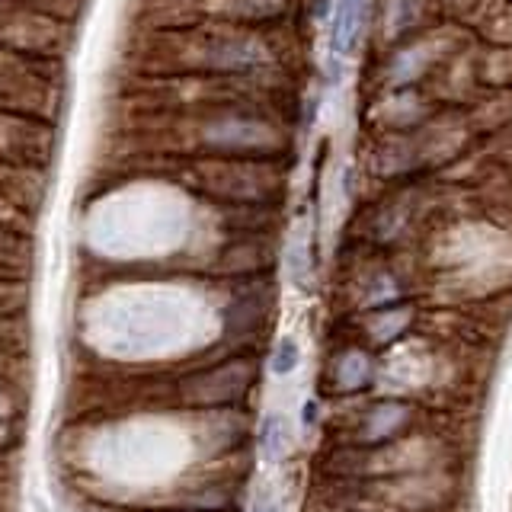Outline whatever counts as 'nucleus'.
Masks as SVG:
<instances>
[{
  "label": "nucleus",
  "mask_w": 512,
  "mask_h": 512,
  "mask_svg": "<svg viewBox=\"0 0 512 512\" xmlns=\"http://www.w3.org/2000/svg\"><path fill=\"white\" fill-rule=\"evenodd\" d=\"M362 7H365V0H336L333 4L330 52L336 58H346V55H352V48H356L359 29H362Z\"/></svg>",
  "instance_id": "obj_1"
},
{
  "label": "nucleus",
  "mask_w": 512,
  "mask_h": 512,
  "mask_svg": "<svg viewBox=\"0 0 512 512\" xmlns=\"http://www.w3.org/2000/svg\"><path fill=\"white\" fill-rule=\"evenodd\" d=\"M208 138L215 144H224V148H260L266 144V128L256 122H244V119H228L208 128Z\"/></svg>",
  "instance_id": "obj_2"
},
{
  "label": "nucleus",
  "mask_w": 512,
  "mask_h": 512,
  "mask_svg": "<svg viewBox=\"0 0 512 512\" xmlns=\"http://www.w3.org/2000/svg\"><path fill=\"white\" fill-rule=\"evenodd\" d=\"M288 452V426L279 413H269L260 429V455L266 461H279Z\"/></svg>",
  "instance_id": "obj_3"
},
{
  "label": "nucleus",
  "mask_w": 512,
  "mask_h": 512,
  "mask_svg": "<svg viewBox=\"0 0 512 512\" xmlns=\"http://www.w3.org/2000/svg\"><path fill=\"white\" fill-rule=\"evenodd\" d=\"M407 420V407L400 404H381L372 410V416H368L365 423V439L368 442H378V439H388L391 432Z\"/></svg>",
  "instance_id": "obj_4"
},
{
  "label": "nucleus",
  "mask_w": 512,
  "mask_h": 512,
  "mask_svg": "<svg viewBox=\"0 0 512 512\" xmlns=\"http://www.w3.org/2000/svg\"><path fill=\"white\" fill-rule=\"evenodd\" d=\"M368 372H372V365H368L365 352H346L340 365H336V384L343 391H356L368 381Z\"/></svg>",
  "instance_id": "obj_5"
},
{
  "label": "nucleus",
  "mask_w": 512,
  "mask_h": 512,
  "mask_svg": "<svg viewBox=\"0 0 512 512\" xmlns=\"http://www.w3.org/2000/svg\"><path fill=\"white\" fill-rule=\"evenodd\" d=\"M298 362H301V346H298V340H292V336L279 340L276 352H272V359H269L272 372H276V375H292L298 368Z\"/></svg>",
  "instance_id": "obj_6"
},
{
  "label": "nucleus",
  "mask_w": 512,
  "mask_h": 512,
  "mask_svg": "<svg viewBox=\"0 0 512 512\" xmlns=\"http://www.w3.org/2000/svg\"><path fill=\"white\" fill-rule=\"evenodd\" d=\"M288 272L298 285H304V272H308V247H304V237L298 234V240L288 250Z\"/></svg>",
  "instance_id": "obj_7"
},
{
  "label": "nucleus",
  "mask_w": 512,
  "mask_h": 512,
  "mask_svg": "<svg viewBox=\"0 0 512 512\" xmlns=\"http://www.w3.org/2000/svg\"><path fill=\"white\" fill-rule=\"evenodd\" d=\"M13 64H16V52H10V48H0V90H7L10 80L20 77V71H16Z\"/></svg>",
  "instance_id": "obj_8"
},
{
  "label": "nucleus",
  "mask_w": 512,
  "mask_h": 512,
  "mask_svg": "<svg viewBox=\"0 0 512 512\" xmlns=\"http://www.w3.org/2000/svg\"><path fill=\"white\" fill-rule=\"evenodd\" d=\"M250 512H276V506H272V503H256Z\"/></svg>",
  "instance_id": "obj_9"
},
{
  "label": "nucleus",
  "mask_w": 512,
  "mask_h": 512,
  "mask_svg": "<svg viewBox=\"0 0 512 512\" xmlns=\"http://www.w3.org/2000/svg\"><path fill=\"white\" fill-rule=\"evenodd\" d=\"M23 4H26V0H23Z\"/></svg>",
  "instance_id": "obj_10"
}]
</instances>
